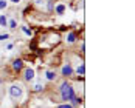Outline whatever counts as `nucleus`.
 <instances>
[{"label":"nucleus","mask_w":135,"mask_h":108,"mask_svg":"<svg viewBox=\"0 0 135 108\" xmlns=\"http://www.w3.org/2000/svg\"><path fill=\"white\" fill-rule=\"evenodd\" d=\"M8 6V2H5V0H0V9H5Z\"/></svg>","instance_id":"14"},{"label":"nucleus","mask_w":135,"mask_h":108,"mask_svg":"<svg viewBox=\"0 0 135 108\" xmlns=\"http://www.w3.org/2000/svg\"><path fill=\"white\" fill-rule=\"evenodd\" d=\"M54 11H56V14H58V15H62V14L65 12V5H62V3H61V5H58Z\"/></svg>","instance_id":"7"},{"label":"nucleus","mask_w":135,"mask_h":108,"mask_svg":"<svg viewBox=\"0 0 135 108\" xmlns=\"http://www.w3.org/2000/svg\"><path fill=\"white\" fill-rule=\"evenodd\" d=\"M48 11H53V2L48 0Z\"/></svg>","instance_id":"17"},{"label":"nucleus","mask_w":135,"mask_h":108,"mask_svg":"<svg viewBox=\"0 0 135 108\" xmlns=\"http://www.w3.org/2000/svg\"><path fill=\"white\" fill-rule=\"evenodd\" d=\"M22 31H23V32H25L26 36H33V31H31V29H30L28 26H22Z\"/></svg>","instance_id":"12"},{"label":"nucleus","mask_w":135,"mask_h":108,"mask_svg":"<svg viewBox=\"0 0 135 108\" xmlns=\"http://www.w3.org/2000/svg\"><path fill=\"white\" fill-rule=\"evenodd\" d=\"M23 77H25V80H33V79H34V70H33V68H26Z\"/></svg>","instance_id":"5"},{"label":"nucleus","mask_w":135,"mask_h":108,"mask_svg":"<svg viewBox=\"0 0 135 108\" xmlns=\"http://www.w3.org/2000/svg\"><path fill=\"white\" fill-rule=\"evenodd\" d=\"M61 73H62V76H65V77H70V76H73V68H72V65H70V63H65V65L62 67Z\"/></svg>","instance_id":"3"},{"label":"nucleus","mask_w":135,"mask_h":108,"mask_svg":"<svg viewBox=\"0 0 135 108\" xmlns=\"http://www.w3.org/2000/svg\"><path fill=\"white\" fill-rule=\"evenodd\" d=\"M79 102H81V99H79V97H76V96H75V97H73V99H72V104H70V105H72V107H73V105H78V104H79Z\"/></svg>","instance_id":"13"},{"label":"nucleus","mask_w":135,"mask_h":108,"mask_svg":"<svg viewBox=\"0 0 135 108\" xmlns=\"http://www.w3.org/2000/svg\"><path fill=\"white\" fill-rule=\"evenodd\" d=\"M42 88H44V87H42V85H39V84H37V85H36V87H34V91H40V90H42Z\"/></svg>","instance_id":"18"},{"label":"nucleus","mask_w":135,"mask_h":108,"mask_svg":"<svg viewBox=\"0 0 135 108\" xmlns=\"http://www.w3.org/2000/svg\"><path fill=\"white\" fill-rule=\"evenodd\" d=\"M78 74L79 76H84V73H86V67H84V63H79V67H78Z\"/></svg>","instance_id":"9"},{"label":"nucleus","mask_w":135,"mask_h":108,"mask_svg":"<svg viewBox=\"0 0 135 108\" xmlns=\"http://www.w3.org/2000/svg\"><path fill=\"white\" fill-rule=\"evenodd\" d=\"M58 108H73L70 104H62V105H58Z\"/></svg>","instance_id":"16"},{"label":"nucleus","mask_w":135,"mask_h":108,"mask_svg":"<svg viewBox=\"0 0 135 108\" xmlns=\"http://www.w3.org/2000/svg\"><path fill=\"white\" fill-rule=\"evenodd\" d=\"M51 2H53V0H51Z\"/></svg>","instance_id":"20"},{"label":"nucleus","mask_w":135,"mask_h":108,"mask_svg":"<svg viewBox=\"0 0 135 108\" xmlns=\"http://www.w3.org/2000/svg\"><path fill=\"white\" fill-rule=\"evenodd\" d=\"M9 2H11V3H19L20 0H9Z\"/></svg>","instance_id":"19"},{"label":"nucleus","mask_w":135,"mask_h":108,"mask_svg":"<svg viewBox=\"0 0 135 108\" xmlns=\"http://www.w3.org/2000/svg\"><path fill=\"white\" fill-rule=\"evenodd\" d=\"M59 93H61V99L62 101H72L76 94H75V90H73V87L65 80V82H62L61 84V88H59Z\"/></svg>","instance_id":"1"},{"label":"nucleus","mask_w":135,"mask_h":108,"mask_svg":"<svg viewBox=\"0 0 135 108\" xmlns=\"http://www.w3.org/2000/svg\"><path fill=\"white\" fill-rule=\"evenodd\" d=\"M22 94H23V90H22L20 85H16V84H14V85L9 87V96H11L12 99H20Z\"/></svg>","instance_id":"2"},{"label":"nucleus","mask_w":135,"mask_h":108,"mask_svg":"<svg viewBox=\"0 0 135 108\" xmlns=\"http://www.w3.org/2000/svg\"><path fill=\"white\" fill-rule=\"evenodd\" d=\"M6 25H8V19L5 14H2L0 15V26H6Z\"/></svg>","instance_id":"10"},{"label":"nucleus","mask_w":135,"mask_h":108,"mask_svg":"<svg viewBox=\"0 0 135 108\" xmlns=\"http://www.w3.org/2000/svg\"><path fill=\"white\" fill-rule=\"evenodd\" d=\"M12 68H14V71H20L23 68V60L22 59H16L12 62Z\"/></svg>","instance_id":"4"},{"label":"nucleus","mask_w":135,"mask_h":108,"mask_svg":"<svg viewBox=\"0 0 135 108\" xmlns=\"http://www.w3.org/2000/svg\"><path fill=\"white\" fill-rule=\"evenodd\" d=\"M47 79L48 80H54L56 79V73L54 71H47Z\"/></svg>","instance_id":"11"},{"label":"nucleus","mask_w":135,"mask_h":108,"mask_svg":"<svg viewBox=\"0 0 135 108\" xmlns=\"http://www.w3.org/2000/svg\"><path fill=\"white\" fill-rule=\"evenodd\" d=\"M6 39H9V34H0V42H3V40H6Z\"/></svg>","instance_id":"15"},{"label":"nucleus","mask_w":135,"mask_h":108,"mask_svg":"<svg viewBox=\"0 0 135 108\" xmlns=\"http://www.w3.org/2000/svg\"><path fill=\"white\" fill-rule=\"evenodd\" d=\"M8 26H9L11 29H16V28H17V22H16L14 19H9V20H8Z\"/></svg>","instance_id":"8"},{"label":"nucleus","mask_w":135,"mask_h":108,"mask_svg":"<svg viewBox=\"0 0 135 108\" xmlns=\"http://www.w3.org/2000/svg\"><path fill=\"white\" fill-rule=\"evenodd\" d=\"M76 39H78V34H76V32H70V34L67 36V42H68V43H75Z\"/></svg>","instance_id":"6"}]
</instances>
